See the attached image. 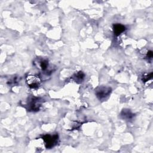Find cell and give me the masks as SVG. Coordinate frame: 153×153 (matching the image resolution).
<instances>
[{
	"mask_svg": "<svg viewBox=\"0 0 153 153\" xmlns=\"http://www.w3.org/2000/svg\"><path fill=\"white\" fill-rule=\"evenodd\" d=\"M111 92V88L106 86H100L95 90V94L97 98L102 100L108 97Z\"/></svg>",
	"mask_w": 153,
	"mask_h": 153,
	"instance_id": "cell-3",
	"label": "cell"
},
{
	"mask_svg": "<svg viewBox=\"0 0 153 153\" xmlns=\"http://www.w3.org/2000/svg\"><path fill=\"white\" fill-rule=\"evenodd\" d=\"M58 134H45L42 137V139L45 142V145L47 148H51L55 146L58 141Z\"/></svg>",
	"mask_w": 153,
	"mask_h": 153,
	"instance_id": "cell-2",
	"label": "cell"
},
{
	"mask_svg": "<svg viewBox=\"0 0 153 153\" xmlns=\"http://www.w3.org/2000/svg\"><path fill=\"white\" fill-rule=\"evenodd\" d=\"M26 82L30 88H36L39 87L41 79L39 76L29 74L26 77Z\"/></svg>",
	"mask_w": 153,
	"mask_h": 153,
	"instance_id": "cell-1",
	"label": "cell"
},
{
	"mask_svg": "<svg viewBox=\"0 0 153 153\" xmlns=\"http://www.w3.org/2000/svg\"><path fill=\"white\" fill-rule=\"evenodd\" d=\"M121 116L123 119L130 120L133 117V115L128 109H123L121 113Z\"/></svg>",
	"mask_w": 153,
	"mask_h": 153,
	"instance_id": "cell-7",
	"label": "cell"
},
{
	"mask_svg": "<svg viewBox=\"0 0 153 153\" xmlns=\"http://www.w3.org/2000/svg\"><path fill=\"white\" fill-rule=\"evenodd\" d=\"M152 72H151L149 74H147L145 76H143L142 81H143V82H146V81H149V79H151L152 78Z\"/></svg>",
	"mask_w": 153,
	"mask_h": 153,
	"instance_id": "cell-9",
	"label": "cell"
},
{
	"mask_svg": "<svg viewBox=\"0 0 153 153\" xmlns=\"http://www.w3.org/2000/svg\"><path fill=\"white\" fill-rule=\"evenodd\" d=\"M74 77L75 78V81H82L84 77V75L81 71H79V72L75 74Z\"/></svg>",
	"mask_w": 153,
	"mask_h": 153,
	"instance_id": "cell-8",
	"label": "cell"
},
{
	"mask_svg": "<svg viewBox=\"0 0 153 153\" xmlns=\"http://www.w3.org/2000/svg\"><path fill=\"white\" fill-rule=\"evenodd\" d=\"M126 27L120 23H116L113 25V32L115 36H118L126 30Z\"/></svg>",
	"mask_w": 153,
	"mask_h": 153,
	"instance_id": "cell-6",
	"label": "cell"
},
{
	"mask_svg": "<svg viewBox=\"0 0 153 153\" xmlns=\"http://www.w3.org/2000/svg\"><path fill=\"white\" fill-rule=\"evenodd\" d=\"M146 56L148 57V58H152V51H148V53H147V54H146Z\"/></svg>",
	"mask_w": 153,
	"mask_h": 153,
	"instance_id": "cell-10",
	"label": "cell"
},
{
	"mask_svg": "<svg viewBox=\"0 0 153 153\" xmlns=\"http://www.w3.org/2000/svg\"><path fill=\"white\" fill-rule=\"evenodd\" d=\"M29 106V109L30 111H38L40 106H41V103L40 101L38 100V99L36 98H32L28 103Z\"/></svg>",
	"mask_w": 153,
	"mask_h": 153,
	"instance_id": "cell-5",
	"label": "cell"
},
{
	"mask_svg": "<svg viewBox=\"0 0 153 153\" xmlns=\"http://www.w3.org/2000/svg\"><path fill=\"white\" fill-rule=\"evenodd\" d=\"M35 63L36 66L42 71H47L49 66L48 61L45 59H38Z\"/></svg>",
	"mask_w": 153,
	"mask_h": 153,
	"instance_id": "cell-4",
	"label": "cell"
}]
</instances>
